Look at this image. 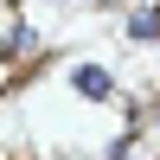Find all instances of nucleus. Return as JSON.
I'll return each mask as SVG.
<instances>
[{
	"label": "nucleus",
	"instance_id": "1",
	"mask_svg": "<svg viewBox=\"0 0 160 160\" xmlns=\"http://www.w3.org/2000/svg\"><path fill=\"white\" fill-rule=\"evenodd\" d=\"M71 90L83 102H115V71L109 64H71Z\"/></svg>",
	"mask_w": 160,
	"mask_h": 160
},
{
	"label": "nucleus",
	"instance_id": "2",
	"mask_svg": "<svg viewBox=\"0 0 160 160\" xmlns=\"http://www.w3.org/2000/svg\"><path fill=\"white\" fill-rule=\"evenodd\" d=\"M122 38H128V45H160V0H141V7H128Z\"/></svg>",
	"mask_w": 160,
	"mask_h": 160
}]
</instances>
